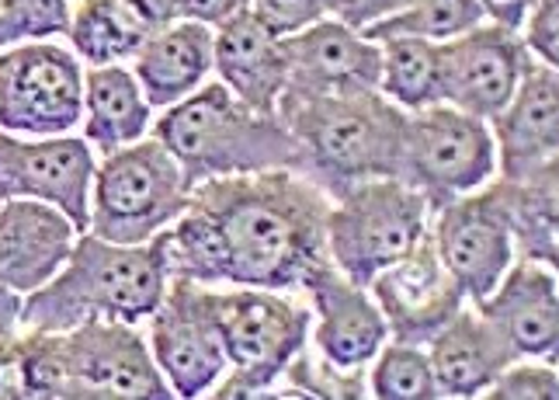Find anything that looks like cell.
I'll use <instances>...</instances> for the list:
<instances>
[{"label":"cell","instance_id":"obj_1","mask_svg":"<svg viewBox=\"0 0 559 400\" xmlns=\"http://www.w3.org/2000/svg\"><path fill=\"white\" fill-rule=\"evenodd\" d=\"M191 205L219 223L229 247V285L302 293L306 279L331 264V196L299 170L272 167L209 178L191 188Z\"/></svg>","mask_w":559,"mask_h":400},{"label":"cell","instance_id":"obj_2","mask_svg":"<svg viewBox=\"0 0 559 400\" xmlns=\"http://www.w3.org/2000/svg\"><path fill=\"white\" fill-rule=\"evenodd\" d=\"M278 119L296 140L299 175L331 199L358 181L396 178L407 111L382 91L282 94Z\"/></svg>","mask_w":559,"mask_h":400},{"label":"cell","instance_id":"obj_3","mask_svg":"<svg viewBox=\"0 0 559 400\" xmlns=\"http://www.w3.org/2000/svg\"><path fill=\"white\" fill-rule=\"evenodd\" d=\"M160 234L146 244H111L81 234L67 264L22 303V328L70 331L87 320L143 323L167 293Z\"/></svg>","mask_w":559,"mask_h":400},{"label":"cell","instance_id":"obj_4","mask_svg":"<svg viewBox=\"0 0 559 400\" xmlns=\"http://www.w3.org/2000/svg\"><path fill=\"white\" fill-rule=\"evenodd\" d=\"M150 137L181 164L188 188L209 178L254 175L272 167L299 170V150L285 122L243 105L219 81L202 84L185 102L164 108L153 119Z\"/></svg>","mask_w":559,"mask_h":400},{"label":"cell","instance_id":"obj_5","mask_svg":"<svg viewBox=\"0 0 559 400\" xmlns=\"http://www.w3.org/2000/svg\"><path fill=\"white\" fill-rule=\"evenodd\" d=\"M212 307L229 369L209 397H275L288 362L310 345V299L254 285H216Z\"/></svg>","mask_w":559,"mask_h":400},{"label":"cell","instance_id":"obj_6","mask_svg":"<svg viewBox=\"0 0 559 400\" xmlns=\"http://www.w3.org/2000/svg\"><path fill=\"white\" fill-rule=\"evenodd\" d=\"M191 202L181 164L153 137L94 164L87 234L111 244H146L167 231Z\"/></svg>","mask_w":559,"mask_h":400},{"label":"cell","instance_id":"obj_7","mask_svg":"<svg viewBox=\"0 0 559 400\" xmlns=\"http://www.w3.org/2000/svg\"><path fill=\"white\" fill-rule=\"evenodd\" d=\"M431 209L420 192L400 178H372L344 188L326 213V255L331 264L358 285L400 261L428 234Z\"/></svg>","mask_w":559,"mask_h":400},{"label":"cell","instance_id":"obj_8","mask_svg":"<svg viewBox=\"0 0 559 400\" xmlns=\"http://www.w3.org/2000/svg\"><path fill=\"white\" fill-rule=\"evenodd\" d=\"M497 175V150L487 119H476L445 102L407 111L396 178L424 196L431 213L484 188Z\"/></svg>","mask_w":559,"mask_h":400},{"label":"cell","instance_id":"obj_9","mask_svg":"<svg viewBox=\"0 0 559 400\" xmlns=\"http://www.w3.org/2000/svg\"><path fill=\"white\" fill-rule=\"evenodd\" d=\"M84 119V63L60 43L0 52V129L14 137H70Z\"/></svg>","mask_w":559,"mask_h":400},{"label":"cell","instance_id":"obj_10","mask_svg":"<svg viewBox=\"0 0 559 400\" xmlns=\"http://www.w3.org/2000/svg\"><path fill=\"white\" fill-rule=\"evenodd\" d=\"M212 290L216 285L170 279L160 307L146 317L150 355L175 397H209L229 369Z\"/></svg>","mask_w":559,"mask_h":400},{"label":"cell","instance_id":"obj_11","mask_svg":"<svg viewBox=\"0 0 559 400\" xmlns=\"http://www.w3.org/2000/svg\"><path fill=\"white\" fill-rule=\"evenodd\" d=\"M428 234L435 240L441 264L452 272L469 303L490 296L493 285L504 279L511 261L518 258L511 220L497 178L431 213Z\"/></svg>","mask_w":559,"mask_h":400},{"label":"cell","instance_id":"obj_12","mask_svg":"<svg viewBox=\"0 0 559 400\" xmlns=\"http://www.w3.org/2000/svg\"><path fill=\"white\" fill-rule=\"evenodd\" d=\"M63 397H175L150 355L140 323L87 320L60 331Z\"/></svg>","mask_w":559,"mask_h":400},{"label":"cell","instance_id":"obj_13","mask_svg":"<svg viewBox=\"0 0 559 400\" xmlns=\"http://www.w3.org/2000/svg\"><path fill=\"white\" fill-rule=\"evenodd\" d=\"M94 150L84 137H14L0 129V202L35 199L49 202L87 231Z\"/></svg>","mask_w":559,"mask_h":400},{"label":"cell","instance_id":"obj_14","mask_svg":"<svg viewBox=\"0 0 559 400\" xmlns=\"http://www.w3.org/2000/svg\"><path fill=\"white\" fill-rule=\"evenodd\" d=\"M365 290L382 310L390 338L403 345H428L466 307V293L441 264L431 234H424L400 261L376 272Z\"/></svg>","mask_w":559,"mask_h":400},{"label":"cell","instance_id":"obj_15","mask_svg":"<svg viewBox=\"0 0 559 400\" xmlns=\"http://www.w3.org/2000/svg\"><path fill=\"white\" fill-rule=\"evenodd\" d=\"M532 52L522 35L476 25L441 43V102L476 119H493L522 84Z\"/></svg>","mask_w":559,"mask_h":400},{"label":"cell","instance_id":"obj_16","mask_svg":"<svg viewBox=\"0 0 559 400\" xmlns=\"http://www.w3.org/2000/svg\"><path fill=\"white\" fill-rule=\"evenodd\" d=\"M500 181H522L559 164V73L532 60L511 102L487 119Z\"/></svg>","mask_w":559,"mask_h":400},{"label":"cell","instance_id":"obj_17","mask_svg":"<svg viewBox=\"0 0 559 400\" xmlns=\"http://www.w3.org/2000/svg\"><path fill=\"white\" fill-rule=\"evenodd\" d=\"M313 307V352L337 369H369V362L385 345V320L365 285L323 264L302 285Z\"/></svg>","mask_w":559,"mask_h":400},{"label":"cell","instance_id":"obj_18","mask_svg":"<svg viewBox=\"0 0 559 400\" xmlns=\"http://www.w3.org/2000/svg\"><path fill=\"white\" fill-rule=\"evenodd\" d=\"M288 84L282 94H344V91H379L382 52L379 43L341 25L337 17L302 28L282 39Z\"/></svg>","mask_w":559,"mask_h":400},{"label":"cell","instance_id":"obj_19","mask_svg":"<svg viewBox=\"0 0 559 400\" xmlns=\"http://www.w3.org/2000/svg\"><path fill=\"white\" fill-rule=\"evenodd\" d=\"M473 307L504 334L518 358L556 362L559 352V290L556 272L543 261L514 258L493 293Z\"/></svg>","mask_w":559,"mask_h":400},{"label":"cell","instance_id":"obj_20","mask_svg":"<svg viewBox=\"0 0 559 400\" xmlns=\"http://www.w3.org/2000/svg\"><path fill=\"white\" fill-rule=\"evenodd\" d=\"M81 231L49 202H0V282L14 293H35L63 269Z\"/></svg>","mask_w":559,"mask_h":400},{"label":"cell","instance_id":"obj_21","mask_svg":"<svg viewBox=\"0 0 559 400\" xmlns=\"http://www.w3.org/2000/svg\"><path fill=\"white\" fill-rule=\"evenodd\" d=\"M212 70L243 105L264 116H278V98L288 84L285 49L278 35L267 32L250 8L212 35Z\"/></svg>","mask_w":559,"mask_h":400},{"label":"cell","instance_id":"obj_22","mask_svg":"<svg viewBox=\"0 0 559 400\" xmlns=\"http://www.w3.org/2000/svg\"><path fill=\"white\" fill-rule=\"evenodd\" d=\"M175 22H181L178 0H81L70 14L67 39L81 63L111 67L136 60L153 35Z\"/></svg>","mask_w":559,"mask_h":400},{"label":"cell","instance_id":"obj_23","mask_svg":"<svg viewBox=\"0 0 559 400\" xmlns=\"http://www.w3.org/2000/svg\"><path fill=\"white\" fill-rule=\"evenodd\" d=\"M428 362L438 384V397H484L500 369L518 355L493 323L476 307H462L428 345Z\"/></svg>","mask_w":559,"mask_h":400},{"label":"cell","instance_id":"obj_24","mask_svg":"<svg viewBox=\"0 0 559 400\" xmlns=\"http://www.w3.org/2000/svg\"><path fill=\"white\" fill-rule=\"evenodd\" d=\"M212 28L199 22H175L160 28L132 60V78L140 81L153 111L185 102L212 73Z\"/></svg>","mask_w":559,"mask_h":400},{"label":"cell","instance_id":"obj_25","mask_svg":"<svg viewBox=\"0 0 559 400\" xmlns=\"http://www.w3.org/2000/svg\"><path fill=\"white\" fill-rule=\"evenodd\" d=\"M84 140L98 154H115L129 143L150 137L153 108L140 81L122 63L84 70Z\"/></svg>","mask_w":559,"mask_h":400},{"label":"cell","instance_id":"obj_26","mask_svg":"<svg viewBox=\"0 0 559 400\" xmlns=\"http://www.w3.org/2000/svg\"><path fill=\"white\" fill-rule=\"evenodd\" d=\"M556 167H543L522 181H500V196H504V209L511 220V237H514V255L543 261L556 269V223H559V188H556Z\"/></svg>","mask_w":559,"mask_h":400},{"label":"cell","instance_id":"obj_27","mask_svg":"<svg viewBox=\"0 0 559 400\" xmlns=\"http://www.w3.org/2000/svg\"><path fill=\"white\" fill-rule=\"evenodd\" d=\"M167 279H188L199 285H229V247L205 209L191 205L160 231Z\"/></svg>","mask_w":559,"mask_h":400},{"label":"cell","instance_id":"obj_28","mask_svg":"<svg viewBox=\"0 0 559 400\" xmlns=\"http://www.w3.org/2000/svg\"><path fill=\"white\" fill-rule=\"evenodd\" d=\"M379 91L403 111H420L441 102V43L428 39H382Z\"/></svg>","mask_w":559,"mask_h":400},{"label":"cell","instance_id":"obj_29","mask_svg":"<svg viewBox=\"0 0 559 400\" xmlns=\"http://www.w3.org/2000/svg\"><path fill=\"white\" fill-rule=\"evenodd\" d=\"M476 25H484V14H479L476 0H411L403 11L382 17V22L369 25L361 35L372 43L400 39V35L428 39V43H449Z\"/></svg>","mask_w":559,"mask_h":400},{"label":"cell","instance_id":"obj_30","mask_svg":"<svg viewBox=\"0 0 559 400\" xmlns=\"http://www.w3.org/2000/svg\"><path fill=\"white\" fill-rule=\"evenodd\" d=\"M369 397L382 400H435L438 384L424 345H382L369 362Z\"/></svg>","mask_w":559,"mask_h":400},{"label":"cell","instance_id":"obj_31","mask_svg":"<svg viewBox=\"0 0 559 400\" xmlns=\"http://www.w3.org/2000/svg\"><path fill=\"white\" fill-rule=\"evenodd\" d=\"M70 0H0V52L67 35Z\"/></svg>","mask_w":559,"mask_h":400},{"label":"cell","instance_id":"obj_32","mask_svg":"<svg viewBox=\"0 0 559 400\" xmlns=\"http://www.w3.org/2000/svg\"><path fill=\"white\" fill-rule=\"evenodd\" d=\"M484 397L497 400H552L559 397V373L556 362L546 358H514L490 384Z\"/></svg>","mask_w":559,"mask_h":400},{"label":"cell","instance_id":"obj_33","mask_svg":"<svg viewBox=\"0 0 559 400\" xmlns=\"http://www.w3.org/2000/svg\"><path fill=\"white\" fill-rule=\"evenodd\" d=\"M250 11L258 22L275 32L278 39H288L302 28H310L326 17V0H250Z\"/></svg>","mask_w":559,"mask_h":400},{"label":"cell","instance_id":"obj_34","mask_svg":"<svg viewBox=\"0 0 559 400\" xmlns=\"http://www.w3.org/2000/svg\"><path fill=\"white\" fill-rule=\"evenodd\" d=\"M522 43L532 52V60L556 67L559 63V0H535L522 25Z\"/></svg>","mask_w":559,"mask_h":400},{"label":"cell","instance_id":"obj_35","mask_svg":"<svg viewBox=\"0 0 559 400\" xmlns=\"http://www.w3.org/2000/svg\"><path fill=\"white\" fill-rule=\"evenodd\" d=\"M407 4L411 0H326V14L337 17L341 25H348L355 32H365L369 25L403 11Z\"/></svg>","mask_w":559,"mask_h":400},{"label":"cell","instance_id":"obj_36","mask_svg":"<svg viewBox=\"0 0 559 400\" xmlns=\"http://www.w3.org/2000/svg\"><path fill=\"white\" fill-rule=\"evenodd\" d=\"M250 8V0H178V17L181 22H199L216 32L229 17Z\"/></svg>","mask_w":559,"mask_h":400},{"label":"cell","instance_id":"obj_37","mask_svg":"<svg viewBox=\"0 0 559 400\" xmlns=\"http://www.w3.org/2000/svg\"><path fill=\"white\" fill-rule=\"evenodd\" d=\"M476 8H479V14H484L487 25L522 32L528 11L535 8V0H476Z\"/></svg>","mask_w":559,"mask_h":400},{"label":"cell","instance_id":"obj_38","mask_svg":"<svg viewBox=\"0 0 559 400\" xmlns=\"http://www.w3.org/2000/svg\"><path fill=\"white\" fill-rule=\"evenodd\" d=\"M22 303L25 296L8 290L4 282H0V338H11L22 331Z\"/></svg>","mask_w":559,"mask_h":400}]
</instances>
